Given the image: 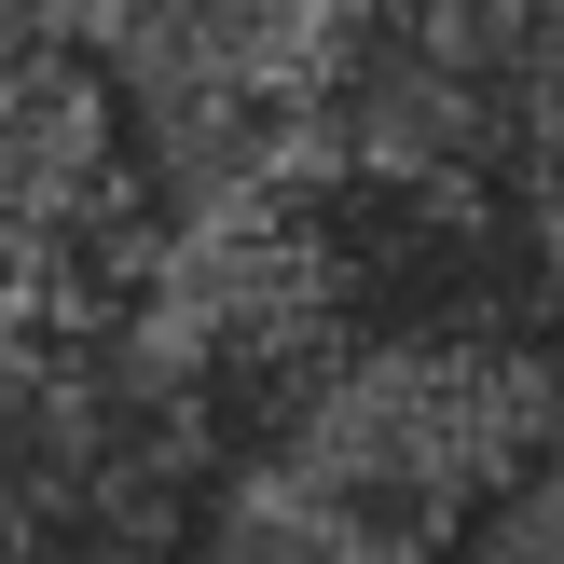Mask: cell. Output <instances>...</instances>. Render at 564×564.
<instances>
[{"instance_id": "6da1fadb", "label": "cell", "mask_w": 564, "mask_h": 564, "mask_svg": "<svg viewBox=\"0 0 564 564\" xmlns=\"http://www.w3.org/2000/svg\"><path fill=\"white\" fill-rule=\"evenodd\" d=\"M564 358L538 345H345L248 455L358 523L400 564H455L551 468Z\"/></svg>"}, {"instance_id": "7a4b0ae2", "label": "cell", "mask_w": 564, "mask_h": 564, "mask_svg": "<svg viewBox=\"0 0 564 564\" xmlns=\"http://www.w3.org/2000/svg\"><path fill=\"white\" fill-rule=\"evenodd\" d=\"M180 564H400V551H372L330 496H303L290 468H262V455H220V482L193 496V538Z\"/></svg>"}]
</instances>
